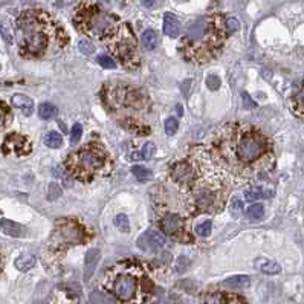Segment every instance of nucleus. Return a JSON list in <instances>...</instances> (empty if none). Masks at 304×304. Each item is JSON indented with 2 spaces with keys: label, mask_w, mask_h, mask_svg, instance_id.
<instances>
[{
  "label": "nucleus",
  "mask_w": 304,
  "mask_h": 304,
  "mask_svg": "<svg viewBox=\"0 0 304 304\" xmlns=\"http://www.w3.org/2000/svg\"><path fill=\"white\" fill-rule=\"evenodd\" d=\"M55 34H61L55 20L43 11H24L17 20L20 55L24 58L43 57Z\"/></svg>",
  "instance_id": "obj_1"
},
{
  "label": "nucleus",
  "mask_w": 304,
  "mask_h": 304,
  "mask_svg": "<svg viewBox=\"0 0 304 304\" xmlns=\"http://www.w3.org/2000/svg\"><path fill=\"white\" fill-rule=\"evenodd\" d=\"M222 41V18L219 15L199 17L188 26L184 57L193 61H205L219 52Z\"/></svg>",
  "instance_id": "obj_2"
},
{
  "label": "nucleus",
  "mask_w": 304,
  "mask_h": 304,
  "mask_svg": "<svg viewBox=\"0 0 304 304\" xmlns=\"http://www.w3.org/2000/svg\"><path fill=\"white\" fill-rule=\"evenodd\" d=\"M106 288L119 301H133L139 295L151 292L153 285L139 263L122 262L113 266L106 275ZM139 301V300H138Z\"/></svg>",
  "instance_id": "obj_3"
},
{
  "label": "nucleus",
  "mask_w": 304,
  "mask_h": 304,
  "mask_svg": "<svg viewBox=\"0 0 304 304\" xmlns=\"http://www.w3.org/2000/svg\"><path fill=\"white\" fill-rule=\"evenodd\" d=\"M109 0H84L75 17L80 29L95 38L107 37L118 23V18L106 9Z\"/></svg>",
  "instance_id": "obj_4"
},
{
  "label": "nucleus",
  "mask_w": 304,
  "mask_h": 304,
  "mask_svg": "<svg viewBox=\"0 0 304 304\" xmlns=\"http://www.w3.org/2000/svg\"><path fill=\"white\" fill-rule=\"evenodd\" d=\"M109 164L107 153L98 144H86L67 158V168L73 178L87 182L92 181L99 171H104Z\"/></svg>",
  "instance_id": "obj_5"
},
{
  "label": "nucleus",
  "mask_w": 304,
  "mask_h": 304,
  "mask_svg": "<svg viewBox=\"0 0 304 304\" xmlns=\"http://www.w3.org/2000/svg\"><path fill=\"white\" fill-rule=\"evenodd\" d=\"M234 158L243 165H252L269 150V141L254 129H246L234 141Z\"/></svg>",
  "instance_id": "obj_6"
},
{
  "label": "nucleus",
  "mask_w": 304,
  "mask_h": 304,
  "mask_svg": "<svg viewBox=\"0 0 304 304\" xmlns=\"http://www.w3.org/2000/svg\"><path fill=\"white\" fill-rule=\"evenodd\" d=\"M107 37L110 38L109 47L122 61V64H125L127 67H138L139 64L138 46L129 24L116 26Z\"/></svg>",
  "instance_id": "obj_7"
},
{
  "label": "nucleus",
  "mask_w": 304,
  "mask_h": 304,
  "mask_svg": "<svg viewBox=\"0 0 304 304\" xmlns=\"http://www.w3.org/2000/svg\"><path fill=\"white\" fill-rule=\"evenodd\" d=\"M87 240L86 230L73 219H60L55 225L50 243L57 248H67L81 245Z\"/></svg>",
  "instance_id": "obj_8"
},
{
  "label": "nucleus",
  "mask_w": 304,
  "mask_h": 304,
  "mask_svg": "<svg viewBox=\"0 0 304 304\" xmlns=\"http://www.w3.org/2000/svg\"><path fill=\"white\" fill-rule=\"evenodd\" d=\"M2 150L6 156H26L31 153L32 150V144L31 141L23 136V135H18V133H11L5 138L3 141V145H2Z\"/></svg>",
  "instance_id": "obj_9"
},
{
  "label": "nucleus",
  "mask_w": 304,
  "mask_h": 304,
  "mask_svg": "<svg viewBox=\"0 0 304 304\" xmlns=\"http://www.w3.org/2000/svg\"><path fill=\"white\" fill-rule=\"evenodd\" d=\"M112 103L121 107H129V106L139 107L142 106L144 98L141 96V92L138 89H130L129 86H119L118 89L113 90Z\"/></svg>",
  "instance_id": "obj_10"
},
{
  "label": "nucleus",
  "mask_w": 304,
  "mask_h": 304,
  "mask_svg": "<svg viewBox=\"0 0 304 304\" xmlns=\"http://www.w3.org/2000/svg\"><path fill=\"white\" fill-rule=\"evenodd\" d=\"M170 176L174 184H178L181 188L188 190L196 179V173L193 171V167L187 161H179L170 168Z\"/></svg>",
  "instance_id": "obj_11"
},
{
  "label": "nucleus",
  "mask_w": 304,
  "mask_h": 304,
  "mask_svg": "<svg viewBox=\"0 0 304 304\" xmlns=\"http://www.w3.org/2000/svg\"><path fill=\"white\" fill-rule=\"evenodd\" d=\"M159 226H161L164 234H167L170 237H174V239H181L182 240V237L187 234L184 219L179 217L178 214H173V213L164 214L161 222H159Z\"/></svg>",
  "instance_id": "obj_12"
},
{
  "label": "nucleus",
  "mask_w": 304,
  "mask_h": 304,
  "mask_svg": "<svg viewBox=\"0 0 304 304\" xmlns=\"http://www.w3.org/2000/svg\"><path fill=\"white\" fill-rule=\"evenodd\" d=\"M167 240L162 234L153 231V230H148L145 231L139 239H138V246L142 249V251H150V252H155V251H161L164 246H165Z\"/></svg>",
  "instance_id": "obj_13"
},
{
  "label": "nucleus",
  "mask_w": 304,
  "mask_h": 304,
  "mask_svg": "<svg viewBox=\"0 0 304 304\" xmlns=\"http://www.w3.org/2000/svg\"><path fill=\"white\" fill-rule=\"evenodd\" d=\"M101 252L96 248H90L86 252V260H84V282H89L96 271V265L99 262Z\"/></svg>",
  "instance_id": "obj_14"
},
{
  "label": "nucleus",
  "mask_w": 304,
  "mask_h": 304,
  "mask_svg": "<svg viewBox=\"0 0 304 304\" xmlns=\"http://www.w3.org/2000/svg\"><path fill=\"white\" fill-rule=\"evenodd\" d=\"M0 233L5 236H9V237H23V236H26L28 230L17 222L8 220V219H0Z\"/></svg>",
  "instance_id": "obj_15"
},
{
  "label": "nucleus",
  "mask_w": 304,
  "mask_h": 304,
  "mask_svg": "<svg viewBox=\"0 0 304 304\" xmlns=\"http://www.w3.org/2000/svg\"><path fill=\"white\" fill-rule=\"evenodd\" d=\"M164 34L170 38H178L181 35V23L170 12L164 15Z\"/></svg>",
  "instance_id": "obj_16"
},
{
  "label": "nucleus",
  "mask_w": 304,
  "mask_h": 304,
  "mask_svg": "<svg viewBox=\"0 0 304 304\" xmlns=\"http://www.w3.org/2000/svg\"><path fill=\"white\" fill-rule=\"evenodd\" d=\"M11 103H12V106L15 107V109H20L24 115H31L32 113V110H34V101L29 98V96H26V95H23V93H15V95H12V98H11Z\"/></svg>",
  "instance_id": "obj_17"
},
{
  "label": "nucleus",
  "mask_w": 304,
  "mask_h": 304,
  "mask_svg": "<svg viewBox=\"0 0 304 304\" xmlns=\"http://www.w3.org/2000/svg\"><path fill=\"white\" fill-rule=\"evenodd\" d=\"M254 266L259 271H262L263 274H268V275H277V274L282 272V266L278 263H275V262L268 260V259H259L254 263Z\"/></svg>",
  "instance_id": "obj_18"
},
{
  "label": "nucleus",
  "mask_w": 304,
  "mask_h": 304,
  "mask_svg": "<svg viewBox=\"0 0 304 304\" xmlns=\"http://www.w3.org/2000/svg\"><path fill=\"white\" fill-rule=\"evenodd\" d=\"M37 263V259L32 256V254H23L20 256L15 262H14V266L20 271V272H26L29 269H32Z\"/></svg>",
  "instance_id": "obj_19"
},
{
  "label": "nucleus",
  "mask_w": 304,
  "mask_h": 304,
  "mask_svg": "<svg viewBox=\"0 0 304 304\" xmlns=\"http://www.w3.org/2000/svg\"><path fill=\"white\" fill-rule=\"evenodd\" d=\"M249 277L246 275H234V277H230L223 282V285L226 288H234V289H245V288H249Z\"/></svg>",
  "instance_id": "obj_20"
},
{
  "label": "nucleus",
  "mask_w": 304,
  "mask_h": 304,
  "mask_svg": "<svg viewBox=\"0 0 304 304\" xmlns=\"http://www.w3.org/2000/svg\"><path fill=\"white\" fill-rule=\"evenodd\" d=\"M205 301L207 303H243L245 300L243 298H237L236 295H230V298H228V294L217 292V294H211L210 297H207Z\"/></svg>",
  "instance_id": "obj_21"
},
{
  "label": "nucleus",
  "mask_w": 304,
  "mask_h": 304,
  "mask_svg": "<svg viewBox=\"0 0 304 304\" xmlns=\"http://www.w3.org/2000/svg\"><path fill=\"white\" fill-rule=\"evenodd\" d=\"M141 41H142V46L147 49V50H155L156 46H158V34L153 31V29H148L142 34L141 37Z\"/></svg>",
  "instance_id": "obj_22"
},
{
  "label": "nucleus",
  "mask_w": 304,
  "mask_h": 304,
  "mask_svg": "<svg viewBox=\"0 0 304 304\" xmlns=\"http://www.w3.org/2000/svg\"><path fill=\"white\" fill-rule=\"evenodd\" d=\"M57 113H58L57 107H55L54 104H50V103H41V104L38 106V116H40L41 119H44V121H46V119L55 118Z\"/></svg>",
  "instance_id": "obj_23"
},
{
  "label": "nucleus",
  "mask_w": 304,
  "mask_h": 304,
  "mask_svg": "<svg viewBox=\"0 0 304 304\" xmlns=\"http://www.w3.org/2000/svg\"><path fill=\"white\" fill-rule=\"evenodd\" d=\"M43 142H44V145H47L50 148H60L63 145V136L58 132H49V133H46Z\"/></svg>",
  "instance_id": "obj_24"
},
{
  "label": "nucleus",
  "mask_w": 304,
  "mask_h": 304,
  "mask_svg": "<svg viewBox=\"0 0 304 304\" xmlns=\"http://www.w3.org/2000/svg\"><path fill=\"white\" fill-rule=\"evenodd\" d=\"M132 173L135 174V178H136L139 182H147L148 179H151V173H150L145 167H142V165H135V167H132Z\"/></svg>",
  "instance_id": "obj_25"
},
{
  "label": "nucleus",
  "mask_w": 304,
  "mask_h": 304,
  "mask_svg": "<svg viewBox=\"0 0 304 304\" xmlns=\"http://www.w3.org/2000/svg\"><path fill=\"white\" fill-rule=\"evenodd\" d=\"M263 216H265V207L263 205L256 204V205L248 208V217L251 220H260V219H263Z\"/></svg>",
  "instance_id": "obj_26"
},
{
  "label": "nucleus",
  "mask_w": 304,
  "mask_h": 304,
  "mask_svg": "<svg viewBox=\"0 0 304 304\" xmlns=\"http://www.w3.org/2000/svg\"><path fill=\"white\" fill-rule=\"evenodd\" d=\"M245 197H246V200L252 202V200H257V199H262V197H268V194L262 188L252 187V188H249V190L245 191Z\"/></svg>",
  "instance_id": "obj_27"
},
{
  "label": "nucleus",
  "mask_w": 304,
  "mask_h": 304,
  "mask_svg": "<svg viewBox=\"0 0 304 304\" xmlns=\"http://www.w3.org/2000/svg\"><path fill=\"white\" fill-rule=\"evenodd\" d=\"M115 225L119 231L122 233H129L130 231V223H129V217L125 214H118L115 217Z\"/></svg>",
  "instance_id": "obj_28"
},
{
  "label": "nucleus",
  "mask_w": 304,
  "mask_h": 304,
  "mask_svg": "<svg viewBox=\"0 0 304 304\" xmlns=\"http://www.w3.org/2000/svg\"><path fill=\"white\" fill-rule=\"evenodd\" d=\"M78 49H80L81 54H84V55H92L93 50H95V46H93V43H92L90 40L83 38V40L80 41V44H78Z\"/></svg>",
  "instance_id": "obj_29"
},
{
  "label": "nucleus",
  "mask_w": 304,
  "mask_h": 304,
  "mask_svg": "<svg viewBox=\"0 0 304 304\" xmlns=\"http://www.w3.org/2000/svg\"><path fill=\"white\" fill-rule=\"evenodd\" d=\"M96 63L101 67H104V69H115L116 67V63L110 57H107V55H98L96 57Z\"/></svg>",
  "instance_id": "obj_30"
},
{
  "label": "nucleus",
  "mask_w": 304,
  "mask_h": 304,
  "mask_svg": "<svg viewBox=\"0 0 304 304\" xmlns=\"http://www.w3.org/2000/svg\"><path fill=\"white\" fill-rule=\"evenodd\" d=\"M178 127H179V122H178L176 118H168V119L165 121V133H167L168 136H173V135L178 132Z\"/></svg>",
  "instance_id": "obj_31"
},
{
  "label": "nucleus",
  "mask_w": 304,
  "mask_h": 304,
  "mask_svg": "<svg viewBox=\"0 0 304 304\" xmlns=\"http://www.w3.org/2000/svg\"><path fill=\"white\" fill-rule=\"evenodd\" d=\"M211 228H213V223L210 220H207V222H204V223H200V225L196 226V233L199 236H202V237H207V236H210Z\"/></svg>",
  "instance_id": "obj_32"
},
{
  "label": "nucleus",
  "mask_w": 304,
  "mask_h": 304,
  "mask_svg": "<svg viewBox=\"0 0 304 304\" xmlns=\"http://www.w3.org/2000/svg\"><path fill=\"white\" fill-rule=\"evenodd\" d=\"M304 93H303V89H300V92H298V95H297V98H295V103H297V107H294V112H297V115L300 116V118H303V112H304Z\"/></svg>",
  "instance_id": "obj_33"
},
{
  "label": "nucleus",
  "mask_w": 304,
  "mask_h": 304,
  "mask_svg": "<svg viewBox=\"0 0 304 304\" xmlns=\"http://www.w3.org/2000/svg\"><path fill=\"white\" fill-rule=\"evenodd\" d=\"M155 144L153 142H147L144 147H142V151H141V156L145 159V161H148V159H151L153 158V155H155Z\"/></svg>",
  "instance_id": "obj_34"
},
{
  "label": "nucleus",
  "mask_w": 304,
  "mask_h": 304,
  "mask_svg": "<svg viewBox=\"0 0 304 304\" xmlns=\"http://www.w3.org/2000/svg\"><path fill=\"white\" fill-rule=\"evenodd\" d=\"M8 121H9V109L6 107L5 103H0V129H3Z\"/></svg>",
  "instance_id": "obj_35"
},
{
  "label": "nucleus",
  "mask_w": 304,
  "mask_h": 304,
  "mask_svg": "<svg viewBox=\"0 0 304 304\" xmlns=\"http://www.w3.org/2000/svg\"><path fill=\"white\" fill-rule=\"evenodd\" d=\"M81 135H83V127H81V124H73L72 132H70V142H72V144H77V142L80 141Z\"/></svg>",
  "instance_id": "obj_36"
},
{
  "label": "nucleus",
  "mask_w": 304,
  "mask_h": 304,
  "mask_svg": "<svg viewBox=\"0 0 304 304\" xmlns=\"http://www.w3.org/2000/svg\"><path fill=\"white\" fill-rule=\"evenodd\" d=\"M220 78L217 77V75H210L208 78H207V86L211 89V90H217L219 87H220Z\"/></svg>",
  "instance_id": "obj_37"
},
{
  "label": "nucleus",
  "mask_w": 304,
  "mask_h": 304,
  "mask_svg": "<svg viewBox=\"0 0 304 304\" xmlns=\"http://www.w3.org/2000/svg\"><path fill=\"white\" fill-rule=\"evenodd\" d=\"M225 26L228 28V31L233 32V31H237L240 28V21L237 18H234V17H228L226 21H225Z\"/></svg>",
  "instance_id": "obj_38"
},
{
  "label": "nucleus",
  "mask_w": 304,
  "mask_h": 304,
  "mask_svg": "<svg viewBox=\"0 0 304 304\" xmlns=\"http://www.w3.org/2000/svg\"><path fill=\"white\" fill-rule=\"evenodd\" d=\"M60 194H61L60 187L57 184H50V187H49V199H57V197H60Z\"/></svg>",
  "instance_id": "obj_39"
},
{
  "label": "nucleus",
  "mask_w": 304,
  "mask_h": 304,
  "mask_svg": "<svg viewBox=\"0 0 304 304\" xmlns=\"http://www.w3.org/2000/svg\"><path fill=\"white\" fill-rule=\"evenodd\" d=\"M242 210H243L242 200L234 199V200H233V214H234V216H240V214H242Z\"/></svg>",
  "instance_id": "obj_40"
},
{
  "label": "nucleus",
  "mask_w": 304,
  "mask_h": 304,
  "mask_svg": "<svg viewBox=\"0 0 304 304\" xmlns=\"http://www.w3.org/2000/svg\"><path fill=\"white\" fill-rule=\"evenodd\" d=\"M0 34H2V37L6 40V43H12V35H11V32H9L8 26L2 24V26H0Z\"/></svg>",
  "instance_id": "obj_41"
},
{
  "label": "nucleus",
  "mask_w": 304,
  "mask_h": 304,
  "mask_svg": "<svg viewBox=\"0 0 304 304\" xmlns=\"http://www.w3.org/2000/svg\"><path fill=\"white\" fill-rule=\"evenodd\" d=\"M242 96H243V101H245V106L248 107V109H254V107H257V104L251 99V96L248 95V93H242Z\"/></svg>",
  "instance_id": "obj_42"
},
{
  "label": "nucleus",
  "mask_w": 304,
  "mask_h": 304,
  "mask_svg": "<svg viewBox=\"0 0 304 304\" xmlns=\"http://www.w3.org/2000/svg\"><path fill=\"white\" fill-rule=\"evenodd\" d=\"M155 2H156V0H141V3H142L144 8H151V6L155 5Z\"/></svg>",
  "instance_id": "obj_43"
},
{
  "label": "nucleus",
  "mask_w": 304,
  "mask_h": 304,
  "mask_svg": "<svg viewBox=\"0 0 304 304\" xmlns=\"http://www.w3.org/2000/svg\"><path fill=\"white\" fill-rule=\"evenodd\" d=\"M2 269H3V256L0 254V272H2Z\"/></svg>",
  "instance_id": "obj_44"
},
{
  "label": "nucleus",
  "mask_w": 304,
  "mask_h": 304,
  "mask_svg": "<svg viewBox=\"0 0 304 304\" xmlns=\"http://www.w3.org/2000/svg\"><path fill=\"white\" fill-rule=\"evenodd\" d=\"M58 124H60V129H61L63 132H66V125H64L63 122H58Z\"/></svg>",
  "instance_id": "obj_45"
}]
</instances>
